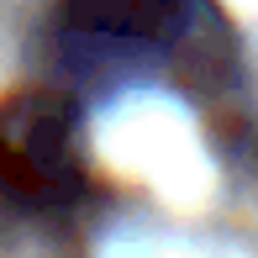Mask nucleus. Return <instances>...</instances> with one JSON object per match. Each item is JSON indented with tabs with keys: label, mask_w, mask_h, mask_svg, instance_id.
I'll list each match as a JSON object with an SVG mask.
<instances>
[{
	"label": "nucleus",
	"mask_w": 258,
	"mask_h": 258,
	"mask_svg": "<svg viewBox=\"0 0 258 258\" xmlns=\"http://www.w3.org/2000/svg\"><path fill=\"white\" fill-rule=\"evenodd\" d=\"M0 195L27 211H74L90 195L79 153V105L63 90L0 95Z\"/></svg>",
	"instance_id": "f257e3e1"
},
{
	"label": "nucleus",
	"mask_w": 258,
	"mask_h": 258,
	"mask_svg": "<svg viewBox=\"0 0 258 258\" xmlns=\"http://www.w3.org/2000/svg\"><path fill=\"white\" fill-rule=\"evenodd\" d=\"M206 0H58V32L90 58H158L190 42Z\"/></svg>",
	"instance_id": "f03ea898"
}]
</instances>
